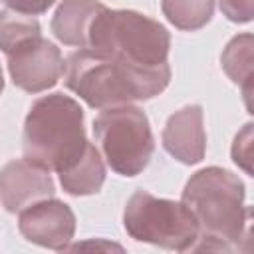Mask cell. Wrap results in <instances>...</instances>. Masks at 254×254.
Returning a JSON list of instances; mask_svg holds the SVG:
<instances>
[{"mask_svg":"<svg viewBox=\"0 0 254 254\" xmlns=\"http://www.w3.org/2000/svg\"><path fill=\"white\" fill-rule=\"evenodd\" d=\"M196 220L198 238L192 250L230 252L248 240L246 224L250 210L244 204L242 181L220 167L194 173L181 200Z\"/></svg>","mask_w":254,"mask_h":254,"instance_id":"2","label":"cell"},{"mask_svg":"<svg viewBox=\"0 0 254 254\" xmlns=\"http://www.w3.org/2000/svg\"><path fill=\"white\" fill-rule=\"evenodd\" d=\"M40 24L34 16L22 14L16 10H2L0 12V50L4 54L12 52L18 44L26 42L32 36H38Z\"/></svg>","mask_w":254,"mask_h":254,"instance_id":"15","label":"cell"},{"mask_svg":"<svg viewBox=\"0 0 254 254\" xmlns=\"http://www.w3.org/2000/svg\"><path fill=\"white\" fill-rule=\"evenodd\" d=\"M232 159L238 167H242L248 175L252 173V123H246L244 129L236 135L232 145Z\"/></svg>","mask_w":254,"mask_h":254,"instance_id":"16","label":"cell"},{"mask_svg":"<svg viewBox=\"0 0 254 254\" xmlns=\"http://www.w3.org/2000/svg\"><path fill=\"white\" fill-rule=\"evenodd\" d=\"M163 145L175 159L185 165L202 161L206 135L200 105H187L169 117L163 129Z\"/></svg>","mask_w":254,"mask_h":254,"instance_id":"10","label":"cell"},{"mask_svg":"<svg viewBox=\"0 0 254 254\" xmlns=\"http://www.w3.org/2000/svg\"><path fill=\"white\" fill-rule=\"evenodd\" d=\"M103 6L99 0H64L54 14L52 32L65 46L85 48L89 24Z\"/></svg>","mask_w":254,"mask_h":254,"instance_id":"11","label":"cell"},{"mask_svg":"<svg viewBox=\"0 0 254 254\" xmlns=\"http://www.w3.org/2000/svg\"><path fill=\"white\" fill-rule=\"evenodd\" d=\"M222 67L228 73V77L242 87L246 105H250V93H252V36L250 34L236 36L226 46V50L222 52Z\"/></svg>","mask_w":254,"mask_h":254,"instance_id":"13","label":"cell"},{"mask_svg":"<svg viewBox=\"0 0 254 254\" xmlns=\"http://www.w3.org/2000/svg\"><path fill=\"white\" fill-rule=\"evenodd\" d=\"M64 81L89 107L105 109L159 95L171 81V67L169 64L145 67L111 54L81 48L67 56Z\"/></svg>","mask_w":254,"mask_h":254,"instance_id":"1","label":"cell"},{"mask_svg":"<svg viewBox=\"0 0 254 254\" xmlns=\"http://www.w3.org/2000/svg\"><path fill=\"white\" fill-rule=\"evenodd\" d=\"M87 143L83 109L75 99L52 93L32 103L22 137L26 161L46 171L62 173L83 155Z\"/></svg>","mask_w":254,"mask_h":254,"instance_id":"3","label":"cell"},{"mask_svg":"<svg viewBox=\"0 0 254 254\" xmlns=\"http://www.w3.org/2000/svg\"><path fill=\"white\" fill-rule=\"evenodd\" d=\"M123 226L139 242L169 250H192L198 226L183 202L157 198L147 190H135L125 204Z\"/></svg>","mask_w":254,"mask_h":254,"instance_id":"6","label":"cell"},{"mask_svg":"<svg viewBox=\"0 0 254 254\" xmlns=\"http://www.w3.org/2000/svg\"><path fill=\"white\" fill-rule=\"evenodd\" d=\"M6 56L12 81L30 93H40L54 87L65 69L62 52L52 42L42 38V34L18 44Z\"/></svg>","mask_w":254,"mask_h":254,"instance_id":"7","label":"cell"},{"mask_svg":"<svg viewBox=\"0 0 254 254\" xmlns=\"http://www.w3.org/2000/svg\"><path fill=\"white\" fill-rule=\"evenodd\" d=\"M85 48L123 58L145 67L167 64L171 36L163 24L133 10L103 6L91 20Z\"/></svg>","mask_w":254,"mask_h":254,"instance_id":"4","label":"cell"},{"mask_svg":"<svg viewBox=\"0 0 254 254\" xmlns=\"http://www.w3.org/2000/svg\"><path fill=\"white\" fill-rule=\"evenodd\" d=\"M18 228L26 240L38 246L65 250L75 232V216L65 202L50 196L20 210Z\"/></svg>","mask_w":254,"mask_h":254,"instance_id":"8","label":"cell"},{"mask_svg":"<svg viewBox=\"0 0 254 254\" xmlns=\"http://www.w3.org/2000/svg\"><path fill=\"white\" fill-rule=\"evenodd\" d=\"M2 2H4L10 10L36 16V14H44L56 0H2Z\"/></svg>","mask_w":254,"mask_h":254,"instance_id":"18","label":"cell"},{"mask_svg":"<svg viewBox=\"0 0 254 254\" xmlns=\"http://www.w3.org/2000/svg\"><path fill=\"white\" fill-rule=\"evenodd\" d=\"M163 14L171 24L181 30L202 28L214 10V0H161Z\"/></svg>","mask_w":254,"mask_h":254,"instance_id":"14","label":"cell"},{"mask_svg":"<svg viewBox=\"0 0 254 254\" xmlns=\"http://www.w3.org/2000/svg\"><path fill=\"white\" fill-rule=\"evenodd\" d=\"M220 10L232 22L252 20V0H220Z\"/></svg>","mask_w":254,"mask_h":254,"instance_id":"17","label":"cell"},{"mask_svg":"<svg viewBox=\"0 0 254 254\" xmlns=\"http://www.w3.org/2000/svg\"><path fill=\"white\" fill-rule=\"evenodd\" d=\"M56 187L50 171L26 161H10L0 171V198L8 212H20L26 206L54 196Z\"/></svg>","mask_w":254,"mask_h":254,"instance_id":"9","label":"cell"},{"mask_svg":"<svg viewBox=\"0 0 254 254\" xmlns=\"http://www.w3.org/2000/svg\"><path fill=\"white\" fill-rule=\"evenodd\" d=\"M58 175L64 190L69 194L83 196V194L97 192L105 181V167L97 147L93 143H87L83 155L71 167H67Z\"/></svg>","mask_w":254,"mask_h":254,"instance_id":"12","label":"cell"},{"mask_svg":"<svg viewBox=\"0 0 254 254\" xmlns=\"http://www.w3.org/2000/svg\"><path fill=\"white\" fill-rule=\"evenodd\" d=\"M93 133L107 165L123 175H139L151 161L155 141L147 115L131 105L105 107L93 121Z\"/></svg>","mask_w":254,"mask_h":254,"instance_id":"5","label":"cell"},{"mask_svg":"<svg viewBox=\"0 0 254 254\" xmlns=\"http://www.w3.org/2000/svg\"><path fill=\"white\" fill-rule=\"evenodd\" d=\"M2 87H4V77H2V69H0V93H2Z\"/></svg>","mask_w":254,"mask_h":254,"instance_id":"19","label":"cell"}]
</instances>
